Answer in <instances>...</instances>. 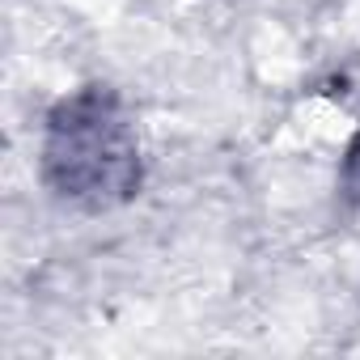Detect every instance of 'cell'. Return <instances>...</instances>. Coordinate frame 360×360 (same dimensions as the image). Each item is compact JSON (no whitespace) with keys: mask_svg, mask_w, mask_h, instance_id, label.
Here are the masks:
<instances>
[{"mask_svg":"<svg viewBox=\"0 0 360 360\" xmlns=\"http://www.w3.org/2000/svg\"><path fill=\"white\" fill-rule=\"evenodd\" d=\"M343 187H347V195H352V200H360V131H356V140H352V148H347Z\"/></svg>","mask_w":360,"mask_h":360,"instance_id":"obj_2","label":"cell"},{"mask_svg":"<svg viewBox=\"0 0 360 360\" xmlns=\"http://www.w3.org/2000/svg\"><path fill=\"white\" fill-rule=\"evenodd\" d=\"M47 165L64 195L106 204L136 183V148L123 115L106 94H85L51 119Z\"/></svg>","mask_w":360,"mask_h":360,"instance_id":"obj_1","label":"cell"}]
</instances>
